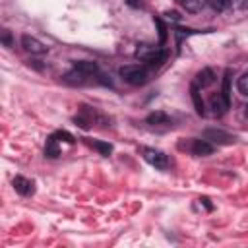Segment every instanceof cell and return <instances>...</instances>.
I'll return each instance as SVG.
<instances>
[{"label": "cell", "mask_w": 248, "mask_h": 248, "mask_svg": "<svg viewBox=\"0 0 248 248\" xmlns=\"http://www.w3.org/2000/svg\"><path fill=\"white\" fill-rule=\"evenodd\" d=\"M136 58L145 62V64H149V66H161L165 62V58H167V50L161 48V46H153V45L141 43L136 48Z\"/></svg>", "instance_id": "6da1fadb"}, {"label": "cell", "mask_w": 248, "mask_h": 248, "mask_svg": "<svg viewBox=\"0 0 248 248\" xmlns=\"http://www.w3.org/2000/svg\"><path fill=\"white\" fill-rule=\"evenodd\" d=\"M120 78H122L126 83L140 87V85H145V83H147L149 74H147V70H145L143 66H140V64H128V66H122V68H120Z\"/></svg>", "instance_id": "7a4b0ae2"}, {"label": "cell", "mask_w": 248, "mask_h": 248, "mask_svg": "<svg viewBox=\"0 0 248 248\" xmlns=\"http://www.w3.org/2000/svg\"><path fill=\"white\" fill-rule=\"evenodd\" d=\"M141 155H143V159L151 165V167H155V169H169V157L163 153V151H159V149H155V147H141Z\"/></svg>", "instance_id": "3957f363"}, {"label": "cell", "mask_w": 248, "mask_h": 248, "mask_svg": "<svg viewBox=\"0 0 248 248\" xmlns=\"http://www.w3.org/2000/svg\"><path fill=\"white\" fill-rule=\"evenodd\" d=\"M203 140L211 141V143H219V145H227V143H232L236 138L225 130H219V128H207L203 132Z\"/></svg>", "instance_id": "277c9868"}, {"label": "cell", "mask_w": 248, "mask_h": 248, "mask_svg": "<svg viewBox=\"0 0 248 248\" xmlns=\"http://www.w3.org/2000/svg\"><path fill=\"white\" fill-rule=\"evenodd\" d=\"M21 45H23V48H25L27 52H31V54H45V52L48 50V46H46L43 41H39L37 37H33V35H23V37H21Z\"/></svg>", "instance_id": "5b68a950"}, {"label": "cell", "mask_w": 248, "mask_h": 248, "mask_svg": "<svg viewBox=\"0 0 248 248\" xmlns=\"http://www.w3.org/2000/svg\"><path fill=\"white\" fill-rule=\"evenodd\" d=\"M14 188H16V192L21 194V196H31V194L35 192L33 180H29V178H25V176H16V178H14Z\"/></svg>", "instance_id": "8992f818"}, {"label": "cell", "mask_w": 248, "mask_h": 248, "mask_svg": "<svg viewBox=\"0 0 248 248\" xmlns=\"http://www.w3.org/2000/svg\"><path fill=\"white\" fill-rule=\"evenodd\" d=\"M213 81H215V74H213L211 68H203V70H200V72L196 74V79H194V83H196L200 89L209 87Z\"/></svg>", "instance_id": "52a82bcc"}, {"label": "cell", "mask_w": 248, "mask_h": 248, "mask_svg": "<svg viewBox=\"0 0 248 248\" xmlns=\"http://www.w3.org/2000/svg\"><path fill=\"white\" fill-rule=\"evenodd\" d=\"M213 143L207 141V140H194L192 141V153L198 155V157H205V155H211L213 153Z\"/></svg>", "instance_id": "ba28073f"}, {"label": "cell", "mask_w": 248, "mask_h": 248, "mask_svg": "<svg viewBox=\"0 0 248 248\" xmlns=\"http://www.w3.org/2000/svg\"><path fill=\"white\" fill-rule=\"evenodd\" d=\"M74 68L79 70L85 76H95L99 72V66L95 62H91V60H78V62H74Z\"/></svg>", "instance_id": "9c48e42d"}, {"label": "cell", "mask_w": 248, "mask_h": 248, "mask_svg": "<svg viewBox=\"0 0 248 248\" xmlns=\"http://www.w3.org/2000/svg\"><path fill=\"white\" fill-rule=\"evenodd\" d=\"M209 105H211V108H213V114H215V116H221V114L229 108V103L225 101L223 93H221V95H213V97H211V101H209Z\"/></svg>", "instance_id": "30bf717a"}, {"label": "cell", "mask_w": 248, "mask_h": 248, "mask_svg": "<svg viewBox=\"0 0 248 248\" xmlns=\"http://www.w3.org/2000/svg\"><path fill=\"white\" fill-rule=\"evenodd\" d=\"M147 124H151V126H169L170 124V118L163 110H155V112H151L147 116Z\"/></svg>", "instance_id": "8fae6325"}, {"label": "cell", "mask_w": 248, "mask_h": 248, "mask_svg": "<svg viewBox=\"0 0 248 248\" xmlns=\"http://www.w3.org/2000/svg\"><path fill=\"white\" fill-rule=\"evenodd\" d=\"M85 78H87L85 74H81L79 70H76V68H74L72 72L64 74V78H62V79H64L66 83H70V85H83V83H85Z\"/></svg>", "instance_id": "7c38bea8"}, {"label": "cell", "mask_w": 248, "mask_h": 248, "mask_svg": "<svg viewBox=\"0 0 248 248\" xmlns=\"http://www.w3.org/2000/svg\"><path fill=\"white\" fill-rule=\"evenodd\" d=\"M45 155L50 157V159H54V157L60 155V145H58V138L56 136H50L46 140V143H45Z\"/></svg>", "instance_id": "4fadbf2b"}, {"label": "cell", "mask_w": 248, "mask_h": 248, "mask_svg": "<svg viewBox=\"0 0 248 248\" xmlns=\"http://www.w3.org/2000/svg\"><path fill=\"white\" fill-rule=\"evenodd\" d=\"M178 4H180V6H182L186 12L196 14V12H200V10L203 8L205 0H178Z\"/></svg>", "instance_id": "5bb4252c"}, {"label": "cell", "mask_w": 248, "mask_h": 248, "mask_svg": "<svg viewBox=\"0 0 248 248\" xmlns=\"http://www.w3.org/2000/svg\"><path fill=\"white\" fill-rule=\"evenodd\" d=\"M192 99H194V105H196V112L198 114H203V101H202V95H200V87L196 83H192Z\"/></svg>", "instance_id": "9a60e30c"}, {"label": "cell", "mask_w": 248, "mask_h": 248, "mask_svg": "<svg viewBox=\"0 0 248 248\" xmlns=\"http://www.w3.org/2000/svg\"><path fill=\"white\" fill-rule=\"evenodd\" d=\"M207 2H209V6H211L215 12H225V10H229V8L232 6L234 0H207Z\"/></svg>", "instance_id": "2e32d148"}, {"label": "cell", "mask_w": 248, "mask_h": 248, "mask_svg": "<svg viewBox=\"0 0 248 248\" xmlns=\"http://www.w3.org/2000/svg\"><path fill=\"white\" fill-rule=\"evenodd\" d=\"M91 145H93L101 155H105V157H108V155L112 153V145H110V143H105V141H91Z\"/></svg>", "instance_id": "e0dca14e"}, {"label": "cell", "mask_w": 248, "mask_h": 248, "mask_svg": "<svg viewBox=\"0 0 248 248\" xmlns=\"http://www.w3.org/2000/svg\"><path fill=\"white\" fill-rule=\"evenodd\" d=\"M236 89H238V93H242L244 97H248V72L242 74V76L238 78V81H236Z\"/></svg>", "instance_id": "ac0fdd59"}, {"label": "cell", "mask_w": 248, "mask_h": 248, "mask_svg": "<svg viewBox=\"0 0 248 248\" xmlns=\"http://www.w3.org/2000/svg\"><path fill=\"white\" fill-rule=\"evenodd\" d=\"M155 25H157V29H159V41H161V45L167 41V27H165V23L159 19V17H155Z\"/></svg>", "instance_id": "d6986e66"}, {"label": "cell", "mask_w": 248, "mask_h": 248, "mask_svg": "<svg viewBox=\"0 0 248 248\" xmlns=\"http://www.w3.org/2000/svg\"><path fill=\"white\" fill-rule=\"evenodd\" d=\"M58 140H62V141H66V143H74V136L72 134H68V132H64V130H60V132H56L54 134Z\"/></svg>", "instance_id": "ffe728a7"}, {"label": "cell", "mask_w": 248, "mask_h": 248, "mask_svg": "<svg viewBox=\"0 0 248 248\" xmlns=\"http://www.w3.org/2000/svg\"><path fill=\"white\" fill-rule=\"evenodd\" d=\"M165 16H167V17H169V19H172V21H178V19H180V16H178V14H176V12H167V14H165Z\"/></svg>", "instance_id": "44dd1931"}, {"label": "cell", "mask_w": 248, "mask_h": 248, "mask_svg": "<svg viewBox=\"0 0 248 248\" xmlns=\"http://www.w3.org/2000/svg\"><path fill=\"white\" fill-rule=\"evenodd\" d=\"M2 41H4V45H6V46H10V45H12V41H10V33H8V31H4V33H2Z\"/></svg>", "instance_id": "7402d4cb"}, {"label": "cell", "mask_w": 248, "mask_h": 248, "mask_svg": "<svg viewBox=\"0 0 248 248\" xmlns=\"http://www.w3.org/2000/svg\"><path fill=\"white\" fill-rule=\"evenodd\" d=\"M200 202H202V203H203V205H205V207H207V209H213V205H211V203H209V200H207V198H202V200H200Z\"/></svg>", "instance_id": "603a6c76"}, {"label": "cell", "mask_w": 248, "mask_h": 248, "mask_svg": "<svg viewBox=\"0 0 248 248\" xmlns=\"http://www.w3.org/2000/svg\"><path fill=\"white\" fill-rule=\"evenodd\" d=\"M240 8L246 10V8H248V0H242V2H240Z\"/></svg>", "instance_id": "cb8c5ba5"}, {"label": "cell", "mask_w": 248, "mask_h": 248, "mask_svg": "<svg viewBox=\"0 0 248 248\" xmlns=\"http://www.w3.org/2000/svg\"><path fill=\"white\" fill-rule=\"evenodd\" d=\"M244 116H246V118H248V105H246V107H244Z\"/></svg>", "instance_id": "d4e9b609"}]
</instances>
